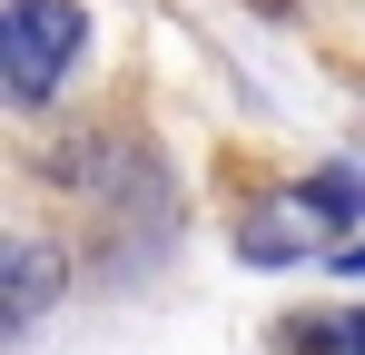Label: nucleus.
Returning <instances> with one entry per match:
<instances>
[{
    "mask_svg": "<svg viewBox=\"0 0 365 355\" xmlns=\"http://www.w3.org/2000/svg\"><path fill=\"white\" fill-rule=\"evenodd\" d=\"M89 50V10L79 0H0V89L20 109H50L60 79Z\"/></svg>",
    "mask_w": 365,
    "mask_h": 355,
    "instance_id": "1",
    "label": "nucleus"
},
{
    "mask_svg": "<svg viewBox=\"0 0 365 355\" xmlns=\"http://www.w3.org/2000/svg\"><path fill=\"white\" fill-rule=\"evenodd\" d=\"M297 207H277V217H257V227L237 237L247 257H316V237H336V227H356L365 217V178L356 168H326V178H306V187H287Z\"/></svg>",
    "mask_w": 365,
    "mask_h": 355,
    "instance_id": "2",
    "label": "nucleus"
},
{
    "mask_svg": "<svg viewBox=\"0 0 365 355\" xmlns=\"http://www.w3.org/2000/svg\"><path fill=\"white\" fill-rule=\"evenodd\" d=\"M50 296H60V257H50V247H20V257H10V326H30Z\"/></svg>",
    "mask_w": 365,
    "mask_h": 355,
    "instance_id": "3",
    "label": "nucleus"
},
{
    "mask_svg": "<svg viewBox=\"0 0 365 355\" xmlns=\"http://www.w3.org/2000/svg\"><path fill=\"white\" fill-rule=\"evenodd\" d=\"M287 346H316V355H365V306H356V316H326V326H287Z\"/></svg>",
    "mask_w": 365,
    "mask_h": 355,
    "instance_id": "4",
    "label": "nucleus"
},
{
    "mask_svg": "<svg viewBox=\"0 0 365 355\" xmlns=\"http://www.w3.org/2000/svg\"><path fill=\"white\" fill-rule=\"evenodd\" d=\"M346 277H365V247H346Z\"/></svg>",
    "mask_w": 365,
    "mask_h": 355,
    "instance_id": "5",
    "label": "nucleus"
}]
</instances>
